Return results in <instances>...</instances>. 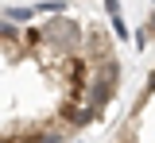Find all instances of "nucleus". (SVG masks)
Masks as SVG:
<instances>
[{"instance_id":"obj_1","label":"nucleus","mask_w":155,"mask_h":143,"mask_svg":"<svg viewBox=\"0 0 155 143\" xmlns=\"http://www.w3.org/2000/svg\"><path fill=\"white\" fill-rule=\"evenodd\" d=\"M39 50H43V58H70L81 50V27L78 20H66V16H54V20H47L39 27Z\"/></svg>"},{"instance_id":"obj_2","label":"nucleus","mask_w":155,"mask_h":143,"mask_svg":"<svg viewBox=\"0 0 155 143\" xmlns=\"http://www.w3.org/2000/svg\"><path fill=\"white\" fill-rule=\"evenodd\" d=\"M62 8H66V0H43L39 4V12H62Z\"/></svg>"},{"instance_id":"obj_3","label":"nucleus","mask_w":155,"mask_h":143,"mask_svg":"<svg viewBox=\"0 0 155 143\" xmlns=\"http://www.w3.org/2000/svg\"><path fill=\"white\" fill-rule=\"evenodd\" d=\"M113 35H116V39H128V27H124L120 16H113Z\"/></svg>"},{"instance_id":"obj_4","label":"nucleus","mask_w":155,"mask_h":143,"mask_svg":"<svg viewBox=\"0 0 155 143\" xmlns=\"http://www.w3.org/2000/svg\"><path fill=\"white\" fill-rule=\"evenodd\" d=\"M105 8H109V16H120V0H105Z\"/></svg>"},{"instance_id":"obj_5","label":"nucleus","mask_w":155,"mask_h":143,"mask_svg":"<svg viewBox=\"0 0 155 143\" xmlns=\"http://www.w3.org/2000/svg\"><path fill=\"white\" fill-rule=\"evenodd\" d=\"M4 143H31V135H16V139H4Z\"/></svg>"},{"instance_id":"obj_6","label":"nucleus","mask_w":155,"mask_h":143,"mask_svg":"<svg viewBox=\"0 0 155 143\" xmlns=\"http://www.w3.org/2000/svg\"><path fill=\"white\" fill-rule=\"evenodd\" d=\"M151 31H155V16H151Z\"/></svg>"}]
</instances>
